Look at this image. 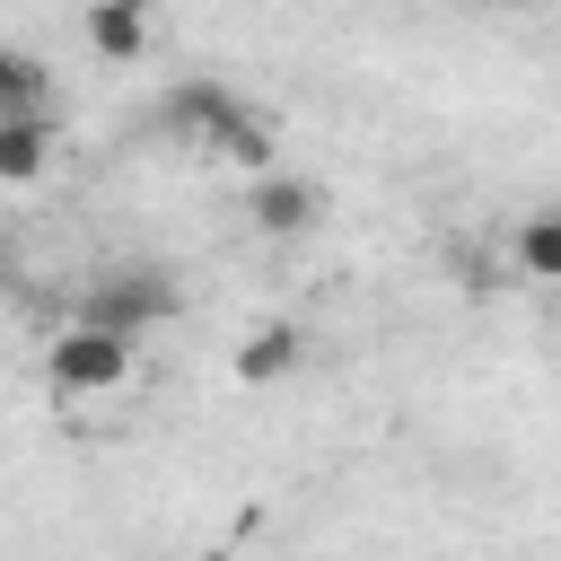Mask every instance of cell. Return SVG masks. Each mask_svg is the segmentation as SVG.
<instances>
[{
	"label": "cell",
	"mask_w": 561,
	"mask_h": 561,
	"mask_svg": "<svg viewBox=\"0 0 561 561\" xmlns=\"http://www.w3.org/2000/svg\"><path fill=\"white\" fill-rule=\"evenodd\" d=\"M158 123H175V131H193L202 149H219V158H237V167H254V175H272V123H263V114H245V105H237L228 88H210V79H193V88H175Z\"/></svg>",
	"instance_id": "cell-1"
},
{
	"label": "cell",
	"mask_w": 561,
	"mask_h": 561,
	"mask_svg": "<svg viewBox=\"0 0 561 561\" xmlns=\"http://www.w3.org/2000/svg\"><path fill=\"white\" fill-rule=\"evenodd\" d=\"M175 272L167 263H105L96 280H88V298H79V324H96V333H140V324H167L175 316Z\"/></svg>",
	"instance_id": "cell-2"
},
{
	"label": "cell",
	"mask_w": 561,
	"mask_h": 561,
	"mask_svg": "<svg viewBox=\"0 0 561 561\" xmlns=\"http://www.w3.org/2000/svg\"><path fill=\"white\" fill-rule=\"evenodd\" d=\"M123 377H131V342H123V333L70 324V333L53 342V386H61V394H105V386H123Z\"/></svg>",
	"instance_id": "cell-3"
},
{
	"label": "cell",
	"mask_w": 561,
	"mask_h": 561,
	"mask_svg": "<svg viewBox=\"0 0 561 561\" xmlns=\"http://www.w3.org/2000/svg\"><path fill=\"white\" fill-rule=\"evenodd\" d=\"M316 219H324V193H316L307 175H280V167L254 175V228H263V237H307Z\"/></svg>",
	"instance_id": "cell-4"
},
{
	"label": "cell",
	"mask_w": 561,
	"mask_h": 561,
	"mask_svg": "<svg viewBox=\"0 0 561 561\" xmlns=\"http://www.w3.org/2000/svg\"><path fill=\"white\" fill-rule=\"evenodd\" d=\"M53 158V123L26 114V123H0V184H35Z\"/></svg>",
	"instance_id": "cell-5"
},
{
	"label": "cell",
	"mask_w": 561,
	"mask_h": 561,
	"mask_svg": "<svg viewBox=\"0 0 561 561\" xmlns=\"http://www.w3.org/2000/svg\"><path fill=\"white\" fill-rule=\"evenodd\" d=\"M508 254H517V272H526V280H561V210H535V219H517Z\"/></svg>",
	"instance_id": "cell-6"
},
{
	"label": "cell",
	"mask_w": 561,
	"mask_h": 561,
	"mask_svg": "<svg viewBox=\"0 0 561 561\" xmlns=\"http://www.w3.org/2000/svg\"><path fill=\"white\" fill-rule=\"evenodd\" d=\"M26 114H44V61L0 44V123H26Z\"/></svg>",
	"instance_id": "cell-7"
},
{
	"label": "cell",
	"mask_w": 561,
	"mask_h": 561,
	"mask_svg": "<svg viewBox=\"0 0 561 561\" xmlns=\"http://www.w3.org/2000/svg\"><path fill=\"white\" fill-rule=\"evenodd\" d=\"M88 44H96L105 61H140L149 18H140V9H123V0H105V9H88Z\"/></svg>",
	"instance_id": "cell-8"
},
{
	"label": "cell",
	"mask_w": 561,
	"mask_h": 561,
	"mask_svg": "<svg viewBox=\"0 0 561 561\" xmlns=\"http://www.w3.org/2000/svg\"><path fill=\"white\" fill-rule=\"evenodd\" d=\"M289 359H298V333H289V324H263V333H245L237 377H245V386H263V377H280Z\"/></svg>",
	"instance_id": "cell-9"
},
{
	"label": "cell",
	"mask_w": 561,
	"mask_h": 561,
	"mask_svg": "<svg viewBox=\"0 0 561 561\" xmlns=\"http://www.w3.org/2000/svg\"><path fill=\"white\" fill-rule=\"evenodd\" d=\"M0 289H9V254H0Z\"/></svg>",
	"instance_id": "cell-10"
}]
</instances>
